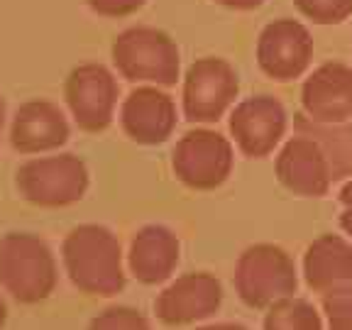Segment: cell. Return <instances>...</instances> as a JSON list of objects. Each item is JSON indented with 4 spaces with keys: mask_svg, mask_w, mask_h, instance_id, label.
I'll return each mask as SVG.
<instances>
[{
    "mask_svg": "<svg viewBox=\"0 0 352 330\" xmlns=\"http://www.w3.org/2000/svg\"><path fill=\"white\" fill-rule=\"evenodd\" d=\"M61 264L78 292L110 298L125 289L127 262L118 235L100 223H81L61 242Z\"/></svg>",
    "mask_w": 352,
    "mask_h": 330,
    "instance_id": "1",
    "label": "cell"
},
{
    "mask_svg": "<svg viewBox=\"0 0 352 330\" xmlns=\"http://www.w3.org/2000/svg\"><path fill=\"white\" fill-rule=\"evenodd\" d=\"M110 59L122 78L169 88L182 78V50L166 30L130 25L110 44Z\"/></svg>",
    "mask_w": 352,
    "mask_h": 330,
    "instance_id": "2",
    "label": "cell"
},
{
    "mask_svg": "<svg viewBox=\"0 0 352 330\" xmlns=\"http://www.w3.org/2000/svg\"><path fill=\"white\" fill-rule=\"evenodd\" d=\"M59 267L50 242L37 232L12 230L0 237V286L17 303H42L54 294Z\"/></svg>",
    "mask_w": 352,
    "mask_h": 330,
    "instance_id": "3",
    "label": "cell"
},
{
    "mask_svg": "<svg viewBox=\"0 0 352 330\" xmlns=\"http://www.w3.org/2000/svg\"><path fill=\"white\" fill-rule=\"evenodd\" d=\"M232 284L245 306L267 311L281 298L296 296L298 267L281 245L254 242L237 257Z\"/></svg>",
    "mask_w": 352,
    "mask_h": 330,
    "instance_id": "4",
    "label": "cell"
},
{
    "mask_svg": "<svg viewBox=\"0 0 352 330\" xmlns=\"http://www.w3.org/2000/svg\"><path fill=\"white\" fill-rule=\"evenodd\" d=\"M88 186V164L74 152L37 154L22 162L15 171L17 193L39 208H66L78 204Z\"/></svg>",
    "mask_w": 352,
    "mask_h": 330,
    "instance_id": "5",
    "label": "cell"
},
{
    "mask_svg": "<svg viewBox=\"0 0 352 330\" xmlns=\"http://www.w3.org/2000/svg\"><path fill=\"white\" fill-rule=\"evenodd\" d=\"M174 176L191 191H213L235 169V144L208 125H196L176 140L171 149Z\"/></svg>",
    "mask_w": 352,
    "mask_h": 330,
    "instance_id": "6",
    "label": "cell"
},
{
    "mask_svg": "<svg viewBox=\"0 0 352 330\" xmlns=\"http://www.w3.org/2000/svg\"><path fill=\"white\" fill-rule=\"evenodd\" d=\"M240 96V76L223 56L191 61L182 78V113L193 125H213L226 118Z\"/></svg>",
    "mask_w": 352,
    "mask_h": 330,
    "instance_id": "7",
    "label": "cell"
},
{
    "mask_svg": "<svg viewBox=\"0 0 352 330\" xmlns=\"http://www.w3.org/2000/svg\"><path fill=\"white\" fill-rule=\"evenodd\" d=\"M120 98L116 74L100 61H81L64 78V103L69 118L83 132H103L113 125Z\"/></svg>",
    "mask_w": 352,
    "mask_h": 330,
    "instance_id": "8",
    "label": "cell"
},
{
    "mask_svg": "<svg viewBox=\"0 0 352 330\" xmlns=\"http://www.w3.org/2000/svg\"><path fill=\"white\" fill-rule=\"evenodd\" d=\"M228 132L235 149L248 160H267L284 144L289 113L272 94H257L237 100L228 113Z\"/></svg>",
    "mask_w": 352,
    "mask_h": 330,
    "instance_id": "9",
    "label": "cell"
},
{
    "mask_svg": "<svg viewBox=\"0 0 352 330\" xmlns=\"http://www.w3.org/2000/svg\"><path fill=\"white\" fill-rule=\"evenodd\" d=\"M314 52L316 42L311 30L294 17H276L267 22L254 47L259 72L276 83L306 76L314 64Z\"/></svg>",
    "mask_w": 352,
    "mask_h": 330,
    "instance_id": "10",
    "label": "cell"
},
{
    "mask_svg": "<svg viewBox=\"0 0 352 330\" xmlns=\"http://www.w3.org/2000/svg\"><path fill=\"white\" fill-rule=\"evenodd\" d=\"M223 284L210 272L171 276L154 298V314L164 325H196L210 320L223 306Z\"/></svg>",
    "mask_w": 352,
    "mask_h": 330,
    "instance_id": "11",
    "label": "cell"
},
{
    "mask_svg": "<svg viewBox=\"0 0 352 330\" xmlns=\"http://www.w3.org/2000/svg\"><path fill=\"white\" fill-rule=\"evenodd\" d=\"M120 127L132 142L154 147L174 135L179 110L171 94L162 86L138 83L120 100Z\"/></svg>",
    "mask_w": 352,
    "mask_h": 330,
    "instance_id": "12",
    "label": "cell"
},
{
    "mask_svg": "<svg viewBox=\"0 0 352 330\" xmlns=\"http://www.w3.org/2000/svg\"><path fill=\"white\" fill-rule=\"evenodd\" d=\"M72 138L69 116L50 98H28L15 108L8 127L10 147L20 154L59 152Z\"/></svg>",
    "mask_w": 352,
    "mask_h": 330,
    "instance_id": "13",
    "label": "cell"
},
{
    "mask_svg": "<svg viewBox=\"0 0 352 330\" xmlns=\"http://www.w3.org/2000/svg\"><path fill=\"white\" fill-rule=\"evenodd\" d=\"M274 171L281 186L301 198H323L336 184L320 144L303 132L286 138L276 149Z\"/></svg>",
    "mask_w": 352,
    "mask_h": 330,
    "instance_id": "14",
    "label": "cell"
},
{
    "mask_svg": "<svg viewBox=\"0 0 352 330\" xmlns=\"http://www.w3.org/2000/svg\"><path fill=\"white\" fill-rule=\"evenodd\" d=\"M303 116L314 122L352 120V66L330 59L306 74L301 83Z\"/></svg>",
    "mask_w": 352,
    "mask_h": 330,
    "instance_id": "15",
    "label": "cell"
},
{
    "mask_svg": "<svg viewBox=\"0 0 352 330\" xmlns=\"http://www.w3.org/2000/svg\"><path fill=\"white\" fill-rule=\"evenodd\" d=\"M182 259V240L169 226L147 223L130 237L125 262L127 274H132L140 284L157 286L166 284L174 276Z\"/></svg>",
    "mask_w": 352,
    "mask_h": 330,
    "instance_id": "16",
    "label": "cell"
},
{
    "mask_svg": "<svg viewBox=\"0 0 352 330\" xmlns=\"http://www.w3.org/2000/svg\"><path fill=\"white\" fill-rule=\"evenodd\" d=\"M301 276L314 294L352 289V240L336 232H323L306 248L301 259Z\"/></svg>",
    "mask_w": 352,
    "mask_h": 330,
    "instance_id": "17",
    "label": "cell"
},
{
    "mask_svg": "<svg viewBox=\"0 0 352 330\" xmlns=\"http://www.w3.org/2000/svg\"><path fill=\"white\" fill-rule=\"evenodd\" d=\"M294 130L314 138L323 149L325 160L330 164L333 182H350L352 179V120L347 122H314L306 116H296Z\"/></svg>",
    "mask_w": 352,
    "mask_h": 330,
    "instance_id": "18",
    "label": "cell"
},
{
    "mask_svg": "<svg viewBox=\"0 0 352 330\" xmlns=\"http://www.w3.org/2000/svg\"><path fill=\"white\" fill-rule=\"evenodd\" d=\"M262 330H325V318L314 301L289 296L264 311Z\"/></svg>",
    "mask_w": 352,
    "mask_h": 330,
    "instance_id": "19",
    "label": "cell"
},
{
    "mask_svg": "<svg viewBox=\"0 0 352 330\" xmlns=\"http://www.w3.org/2000/svg\"><path fill=\"white\" fill-rule=\"evenodd\" d=\"M296 10L314 25L333 28L352 17V0H294Z\"/></svg>",
    "mask_w": 352,
    "mask_h": 330,
    "instance_id": "20",
    "label": "cell"
},
{
    "mask_svg": "<svg viewBox=\"0 0 352 330\" xmlns=\"http://www.w3.org/2000/svg\"><path fill=\"white\" fill-rule=\"evenodd\" d=\"M86 330H152V323L138 308L108 306L88 323Z\"/></svg>",
    "mask_w": 352,
    "mask_h": 330,
    "instance_id": "21",
    "label": "cell"
},
{
    "mask_svg": "<svg viewBox=\"0 0 352 330\" xmlns=\"http://www.w3.org/2000/svg\"><path fill=\"white\" fill-rule=\"evenodd\" d=\"M325 330H352V289L323 296Z\"/></svg>",
    "mask_w": 352,
    "mask_h": 330,
    "instance_id": "22",
    "label": "cell"
},
{
    "mask_svg": "<svg viewBox=\"0 0 352 330\" xmlns=\"http://www.w3.org/2000/svg\"><path fill=\"white\" fill-rule=\"evenodd\" d=\"M147 0H86V6L100 17H127L138 12Z\"/></svg>",
    "mask_w": 352,
    "mask_h": 330,
    "instance_id": "23",
    "label": "cell"
},
{
    "mask_svg": "<svg viewBox=\"0 0 352 330\" xmlns=\"http://www.w3.org/2000/svg\"><path fill=\"white\" fill-rule=\"evenodd\" d=\"M338 201H340V228L345 232V237L352 240V179L350 182H342Z\"/></svg>",
    "mask_w": 352,
    "mask_h": 330,
    "instance_id": "24",
    "label": "cell"
},
{
    "mask_svg": "<svg viewBox=\"0 0 352 330\" xmlns=\"http://www.w3.org/2000/svg\"><path fill=\"white\" fill-rule=\"evenodd\" d=\"M218 6L223 8H230V10H240V12H250V10H257V8L264 6V0H213Z\"/></svg>",
    "mask_w": 352,
    "mask_h": 330,
    "instance_id": "25",
    "label": "cell"
},
{
    "mask_svg": "<svg viewBox=\"0 0 352 330\" xmlns=\"http://www.w3.org/2000/svg\"><path fill=\"white\" fill-rule=\"evenodd\" d=\"M196 330H250V328H248V325H242V323H232V320H220V323L198 325Z\"/></svg>",
    "mask_w": 352,
    "mask_h": 330,
    "instance_id": "26",
    "label": "cell"
},
{
    "mask_svg": "<svg viewBox=\"0 0 352 330\" xmlns=\"http://www.w3.org/2000/svg\"><path fill=\"white\" fill-rule=\"evenodd\" d=\"M6 120H8V103H6V96L0 94V142H3V132H6Z\"/></svg>",
    "mask_w": 352,
    "mask_h": 330,
    "instance_id": "27",
    "label": "cell"
},
{
    "mask_svg": "<svg viewBox=\"0 0 352 330\" xmlns=\"http://www.w3.org/2000/svg\"><path fill=\"white\" fill-rule=\"evenodd\" d=\"M6 323H8V303L6 298L0 296V330L6 328Z\"/></svg>",
    "mask_w": 352,
    "mask_h": 330,
    "instance_id": "28",
    "label": "cell"
}]
</instances>
